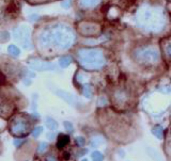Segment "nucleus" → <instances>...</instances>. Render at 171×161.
Masks as SVG:
<instances>
[{
    "mask_svg": "<svg viewBox=\"0 0 171 161\" xmlns=\"http://www.w3.org/2000/svg\"><path fill=\"white\" fill-rule=\"evenodd\" d=\"M68 141H70V138H68V136H66V134H59L58 137V144H57V146H58V148H62V147H64L66 145V144L68 143Z\"/></svg>",
    "mask_w": 171,
    "mask_h": 161,
    "instance_id": "obj_3",
    "label": "nucleus"
},
{
    "mask_svg": "<svg viewBox=\"0 0 171 161\" xmlns=\"http://www.w3.org/2000/svg\"><path fill=\"white\" fill-rule=\"evenodd\" d=\"M61 63H62V65H63V66H65L66 64L70 63V60H63V61H62Z\"/></svg>",
    "mask_w": 171,
    "mask_h": 161,
    "instance_id": "obj_14",
    "label": "nucleus"
},
{
    "mask_svg": "<svg viewBox=\"0 0 171 161\" xmlns=\"http://www.w3.org/2000/svg\"><path fill=\"white\" fill-rule=\"evenodd\" d=\"M76 144L78 146H83L86 144V139L83 137H77L76 138Z\"/></svg>",
    "mask_w": 171,
    "mask_h": 161,
    "instance_id": "obj_9",
    "label": "nucleus"
},
{
    "mask_svg": "<svg viewBox=\"0 0 171 161\" xmlns=\"http://www.w3.org/2000/svg\"><path fill=\"white\" fill-rule=\"evenodd\" d=\"M82 161H89V160H87V159H83V160Z\"/></svg>",
    "mask_w": 171,
    "mask_h": 161,
    "instance_id": "obj_17",
    "label": "nucleus"
},
{
    "mask_svg": "<svg viewBox=\"0 0 171 161\" xmlns=\"http://www.w3.org/2000/svg\"><path fill=\"white\" fill-rule=\"evenodd\" d=\"M20 11V4L16 1H11L7 7V14L9 15H16Z\"/></svg>",
    "mask_w": 171,
    "mask_h": 161,
    "instance_id": "obj_2",
    "label": "nucleus"
},
{
    "mask_svg": "<svg viewBox=\"0 0 171 161\" xmlns=\"http://www.w3.org/2000/svg\"><path fill=\"white\" fill-rule=\"evenodd\" d=\"M163 127L161 126H155L154 127V129H153V133L156 136L158 139H161L163 138Z\"/></svg>",
    "mask_w": 171,
    "mask_h": 161,
    "instance_id": "obj_5",
    "label": "nucleus"
},
{
    "mask_svg": "<svg viewBox=\"0 0 171 161\" xmlns=\"http://www.w3.org/2000/svg\"><path fill=\"white\" fill-rule=\"evenodd\" d=\"M64 126H65V128L68 130L70 132L73 131V126H72L71 123H68V122H64Z\"/></svg>",
    "mask_w": 171,
    "mask_h": 161,
    "instance_id": "obj_11",
    "label": "nucleus"
},
{
    "mask_svg": "<svg viewBox=\"0 0 171 161\" xmlns=\"http://www.w3.org/2000/svg\"><path fill=\"white\" fill-rule=\"evenodd\" d=\"M48 161H56V159L54 157H48Z\"/></svg>",
    "mask_w": 171,
    "mask_h": 161,
    "instance_id": "obj_16",
    "label": "nucleus"
},
{
    "mask_svg": "<svg viewBox=\"0 0 171 161\" xmlns=\"http://www.w3.org/2000/svg\"><path fill=\"white\" fill-rule=\"evenodd\" d=\"M46 126L48 127L49 129L55 130V129H57V127H58V123H57L54 119H50V117H48V119L46 120Z\"/></svg>",
    "mask_w": 171,
    "mask_h": 161,
    "instance_id": "obj_4",
    "label": "nucleus"
},
{
    "mask_svg": "<svg viewBox=\"0 0 171 161\" xmlns=\"http://www.w3.org/2000/svg\"><path fill=\"white\" fill-rule=\"evenodd\" d=\"M92 159L93 161H103L104 157H103V155L100 154V151H94L92 154Z\"/></svg>",
    "mask_w": 171,
    "mask_h": 161,
    "instance_id": "obj_7",
    "label": "nucleus"
},
{
    "mask_svg": "<svg viewBox=\"0 0 171 161\" xmlns=\"http://www.w3.org/2000/svg\"><path fill=\"white\" fill-rule=\"evenodd\" d=\"M28 129V125L26 124V122L22 120H18L16 122H14V124L11 127V131L14 134H22L27 131Z\"/></svg>",
    "mask_w": 171,
    "mask_h": 161,
    "instance_id": "obj_1",
    "label": "nucleus"
},
{
    "mask_svg": "<svg viewBox=\"0 0 171 161\" xmlns=\"http://www.w3.org/2000/svg\"><path fill=\"white\" fill-rule=\"evenodd\" d=\"M47 149V144L46 143H41L40 144L39 148H38V151L39 153H44V151H46Z\"/></svg>",
    "mask_w": 171,
    "mask_h": 161,
    "instance_id": "obj_10",
    "label": "nucleus"
},
{
    "mask_svg": "<svg viewBox=\"0 0 171 161\" xmlns=\"http://www.w3.org/2000/svg\"><path fill=\"white\" fill-rule=\"evenodd\" d=\"M42 132H43V128H42V127H37V128H34V130L32 131V136L37 138L39 137Z\"/></svg>",
    "mask_w": 171,
    "mask_h": 161,
    "instance_id": "obj_8",
    "label": "nucleus"
},
{
    "mask_svg": "<svg viewBox=\"0 0 171 161\" xmlns=\"http://www.w3.org/2000/svg\"><path fill=\"white\" fill-rule=\"evenodd\" d=\"M63 157H64V159H68V158H70V153H68V151H66V153H64Z\"/></svg>",
    "mask_w": 171,
    "mask_h": 161,
    "instance_id": "obj_15",
    "label": "nucleus"
},
{
    "mask_svg": "<svg viewBox=\"0 0 171 161\" xmlns=\"http://www.w3.org/2000/svg\"><path fill=\"white\" fill-rule=\"evenodd\" d=\"M22 142H24V140H15V141H14V144L16 145V146H20V143H22Z\"/></svg>",
    "mask_w": 171,
    "mask_h": 161,
    "instance_id": "obj_13",
    "label": "nucleus"
},
{
    "mask_svg": "<svg viewBox=\"0 0 171 161\" xmlns=\"http://www.w3.org/2000/svg\"><path fill=\"white\" fill-rule=\"evenodd\" d=\"M4 82H5V77H4V75L0 73V84H2V83H4Z\"/></svg>",
    "mask_w": 171,
    "mask_h": 161,
    "instance_id": "obj_12",
    "label": "nucleus"
},
{
    "mask_svg": "<svg viewBox=\"0 0 171 161\" xmlns=\"http://www.w3.org/2000/svg\"><path fill=\"white\" fill-rule=\"evenodd\" d=\"M103 142H104V139L102 137H94L91 140V144H92L93 146H100Z\"/></svg>",
    "mask_w": 171,
    "mask_h": 161,
    "instance_id": "obj_6",
    "label": "nucleus"
}]
</instances>
